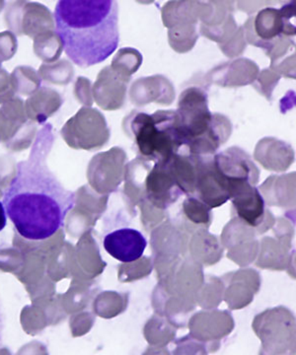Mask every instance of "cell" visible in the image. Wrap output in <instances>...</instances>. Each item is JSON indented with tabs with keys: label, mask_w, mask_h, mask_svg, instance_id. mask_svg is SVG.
<instances>
[{
	"label": "cell",
	"mask_w": 296,
	"mask_h": 355,
	"mask_svg": "<svg viewBox=\"0 0 296 355\" xmlns=\"http://www.w3.org/2000/svg\"><path fill=\"white\" fill-rule=\"evenodd\" d=\"M55 139L53 125L46 123L37 132L29 157L16 166L15 176L3 193L7 216L18 234L31 241L55 235L76 207V193L67 190L49 168Z\"/></svg>",
	"instance_id": "1"
},
{
	"label": "cell",
	"mask_w": 296,
	"mask_h": 355,
	"mask_svg": "<svg viewBox=\"0 0 296 355\" xmlns=\"http://www.w3.org/2000/svg\"><path fill=\"white\" fill-rule=\"evenodd\" d=\"M53 18L65 55L82 69L105 62L120 43L115 0H60Z\"/></svg>",
	"instance_id": "2"
},
{
	"label": "cell",
	"mask_w": 296,
	"mask_h": 355,
	"mask_svg": "<svg viewBox=\"0 0 296 355\" xmlns=\"http://www.w3.org/2000/svg\"><path fill=\"white\" fill-rule=\"evenodd\" d=\"M207 96L197 87L184 91L179 100L176 125L189 154L198 156L213 155L226 139L219 135L220 120L209 111Z\"/></svg>",
	"instance_id": "3"
},
{
	"label": "cell",
	"mask_w": 296,
	"mask_h": 355,
	"mask_svg": "<svg viewBox=\"0 0 296 355\" xmlns=\"http://www.w3.org/2000/svg\"><path fill=\"white\" fill-rule=\"evenodd\" d=\"M129 128L141 160L167 163L178 154L188 153L177 128L173 110L153 114L134 113Z\"/></svg>",
	"instance_id": "4"
},
{
	"label": "cell",
	"mask_w": 296,
	"mask_h": 355,
	"mask_svg": "<svg viewBox=\"0 0 296 355\" xmlns=\"http://www.w3.org/2000/svg\"><path fill=\"white\" fill-rule=\"evenodd\" d=\"M67 146L73 149L94 150L106 146L110 130L105 116L96 109L84 107L65 123L60 130Z\"/></svg>",
	"instance_id": "5"
},
{
	"label": "cell",
	"mask_w": 296,
	"mask_h": 355,
	"mask_svg": "<svg viewBox=\"0 0 296 355\" xmlns=\"http://www.w3.org/2000/svg\"><path fill=\"white\" fill-rule=\"evenodd\" d=\"M1 142L11 151L29 148L37 135L36 123L29 121L24 102L14 97L0 108Z\"/></svg>",
	"instance_id": "6"
},
{
	"label": "cell",
	"mask_w": 296,
	"mask_h": 355,
	"mask_svg": "<svg viewBox=\"0 0 296 355\" xmlns=\"http://www.w3.org/2000/svg\"><path fill=\"white\" fill-rule=\"evenodd\" d=\"M170 161L149 163L142 181V202L158 210L169 209L184 195L175 179Z\"/></svg>",
	"instance_id": "7"
},
{
	"label": "cell",
	"mask_w": 296,
	"mask_h": 355,
	"mask_svg": "<svg viewBox=\"0 0 296 355\" xmlns=\"http://www.w3.org/2000/svg\"><path fill=\"white\" fill-rule=\"evenodd\" d=\"M7 27L14 35H26L35 39L46 32L55 31L52 12L37 2L16 1L9 4L6 13Z\"/></svg>",
	"instance_id": "8"
},
{
	"label": "cell",
	"mask_w": 296,
	"mask_h": 355,
	"mask_svg": "<svg viewBox=\"0 0 296 355\" xmlns=\"http://www.w3.org/2000/svg\"><path fill=\"white\" fill-rule=\"evenodd\" d=\"M213 157L216 169L229 182L232 196L241 184L250 183L255 186L257 184L258 168L242 149L232 147Z\"/></svg>",
	"instance_id": "9"
},
{
	"label": "cell",
	"mask_w": 296,
	"mask_h": 355,
	"mask_svg": "<svg viewBox=\"0 0 296 355\" xmlns=\"http://www.w3.org/2000/svg\"><path fill=\"white\" fill-rule=\"evenodd\" d=\"M103 245L110 256L125 263L141 259L148 242L139 231L122 228L105 236Z\"/></svg>",
	"instance_id": "10"
},
{
	"label": "cell",
	"mask_w": 296,
	"mask_h": 355,
	"mask_svg": "<svg viewBox=\"0 0 296 355\" xmlns=\"http://www.w3.org/2000/svg\"><path fill=\"white\" fill-rule=\"evenodd\" d=\"M233 207L240 220L250 227H259L265 222V200L260 191L250 183H245L232 198Z\"/></svg>",
	"instance_id": "11"
},
{
	"label": "cell",
	"mask_w": 296,
	"mask_h": 355,
	"mask_svg": "<svg viewBox=\"0 0 296 355\" xmlns=\"http://www.w3.org/2000/svg\"><path fill=\"white\" fill-rule=\"evenodd\" d=\"M250 272L251 270H241L228 275L230 284H228L229 286L225 291V300L230 309H242L250 304L254 299V293H257L260 289L261 284H248L260 280L257 272L246 282Z\"/></svg>",
	"instance_id": "12"
},
{
	"label": "cell",
	"mask_w": 296,
	"mask_h": 355,
	"mask_svg": "<svg viewBox=\"0 0 296 355\" xmlns=\"http://www.w3.org/2000/svg\"><path fill=\"white\" fill-rule=\"evenodd\" d=\"M62 98L55 89L43 86L25 102V111L29 121L35 123H46L62 107Z\"/></svg>",
	"instance_id": "13"
},
{
	"label": "cell",
	"mask_w": 296,
	"mask_h": 355,
	"mask_svg": "<svg viewBox=\"0 0 296 355\" xmlns=\"http://www.w3.org/2000/svg\"><path fill=\"white\" fill-rule=\"evenodd\" d=\"M189 250L191 259L207 266L214 265L223 258V248L218 244L216 236L209 234L206 229L195 232Z\"/></svg>",
	"instance_id": "14"
},
{
	"label": "cell",
	"mask_w": 296,
	"mask_h": 355,
	"mask_svg": "<svg viewBox=\"0 0 296 355\" xmlns=\"http://www.w3.org/2000/svg\"><path fill=\"white\" fill-rule=\"evenodd\" d=\"M260 258L257 261V266L261 268H270V270H284L286 268V256L288 245L276 244L272 239L263 240L261 245Z\"/></svg>",
	"instance_id": "15"
},
{
	"label": "cell",
	"mask_w": 296,
	"mask_h": 355,
	"mask_svg": "<svg viewBox=\"0 0 296 355\" xmlns=\"http://www.w3.org/2000/svg\"><path fill=\"white\" fill-rule=\"evenodd\" d=\"M62 41L55 31L44 33L34 39L35 53L45 64L55 62L62 55Z\"/></svg>",
	"instance_id": "16"
},
{
	"label": "cell",
	"mask_w": 296,
	"mask_h": 355,
	"mask_svg": "<svg viewBox=\"0 0 296 355\" xmlns=\"http://www.w3.org/2000/svg\"><path fill=\"white\" fill-rule=\"evenodd\" d=\"M10 77L16 94L30 97L41 88L42 78L39 76V72L32 67H16Z\"/></svg>",
	"instance_id": "17"
},
{
	"label": "cell",
	"mask_w": 296,
	"mask_h": 355,
	"mask_svg": "<svg viewBox=\"0 0 296 355\" xmlns=\"http://www.w3.org/2000/svg\"><path fill=\"white\" fill-rule=\"evenodd\" d=\"M211 209L197 198L190 197L186 198L183 203V211L186 218L195 225L202 226V228L209 227L211 221Z\"/></svg>",
	"instance_id": "18"
},
{
	"label": "cell",
	"mask_w": 296,
	"mask_h": 355,
	"mask_svg": "<svg viewBox=\"0 0 296 355\" xmlns=\"http://www.w3.org/2000/svg\"><path fill=\"white\" fill-rule=\"evenodd\" d=\"M73 70L67 60H62L60 62L52 64H44L39 69V76L44 80L53 84H67L71 81L73 76Z\"/></svg>",
	"instance_id": "19"
},
{
	"label": "cell",
	"mask_w": 296,
	"mask_h": 355,
	"mask_svg": "<svg viewBox=\"0 0 296 355\" xmlns=\"http://www.w3.org/2000/svg\"><path fill=\"white\" fill-rule=\"evenodd\" d=\"M121 282H132L135 280L144 279L153 272V263L151 259L148 257H143L141 260L130 261V263H123L120 266Z\"/></svg>",
	"instance_id": "20"
},
{
	"label": "cell",
	"mask_w": 296,
	"mask_h": 355,
	"mask_svg": "<svg viewBox=\"0 0 296 355\" xmlns=\"http://www.w3.org/2000/svg\"><path fill=\"white\" fill-rule=\"evenodd\" d=\"M176 345L173 355H207L204 345L191 335L180 338Z\"/></svg>",
	"instance_id": "21"
},
{
	"label": "cell",
	"mask_w": 296,
	"mask_h": 355,
	"mask_svg": "<svg viewBox=\"0 0 296 355\" xmlns=\"http://www.w3.org/2000/svg\"><path fill=\"white\" fill-rule=\"evenodd\" d=\"M18 42L11 31L0 33V64L11 60L17 51Z\"/></svg>",
	"instance_id": "22"
},
{
	"label": "cell",
	"mask_w": 296,
	"mask_h": 355,
	"mask_svg": "<svg viewBox=\"0 0 296 355\" xmlns=\"http://www.w3.org/2000/svg\"><path fill=\"white\" fill-rule=\"evenodd\" d=\"M15 95L10 76L6 69H0V104L10 101Z\"/></svg>",
	"instance_id": "23"
},
{
	"label": "cell",
	"mask_w": 296,
	"mask_h": 355,
	"mask_svg": "<svg viewBox=\"0 0 296 355\" xmlns=\"http://www.w3.org/2000/svg\"><path fill=\"white\" fill-rule=\"evenodd\" d=\"M7 223V214L3 202H0V232L6 228Z\"/></svg>",
	"instance_id": "24"
},
{
	"label": "cell",
	"mask_w": 296,
	"mask_h": 355,
	"mask_svg": "<svg viewBox=\"0 0 296 355\" xmlns=\"http://www.w3.org/2000/svg\"><path fill=\"white\" fill-rule=\"evenodd\" d=\"M3 328H4L3 314H2L1 303H0V345H1L2 336H3Z\"/></svg>",
	"instance_id": "25"
},
{
	"label": "cell",
	"mask_w": 296,
	"mask_h": 355,
	"mask_svg": "<svg viewBox=\"0 0 296 355\" xmlns=\"http://www.w3.org/2000/svg\"><path fill=\"white\" fill-rule=\"evenodd\" d=\"M4 6H6V2L0 1V12H1L2 9L4 8Z\"/></svg>",
	"instance_id": "26"
},
{
	"label": "cell",
	"mask_w": 296,
	"mask_h": 355,
	"mask_svg": "<svg viewBox=\"0 0 296 355\" xmlns=\"http://www.w3.org/2000/svg\"><path fill=\"white\" fill-rule=\"evenodd\" d=\"M0 142H1V130H0Z\"/></svg>",
	"instance_id": "27"
},
{
	"label": "cell",
	"mask_w": 296,
	"mask_h": 355,
	"mask_svg": "<svg viewBox=\"0 0 296 355\" xmlns=\"http://www.w3.org/2000/svg\"><path fill=\"white\" fill-rule=\"evenodd\" d=\"M0 69H1V64H0Z\"/></svg>",
	"instance_id": "28"
}]
</instances>
